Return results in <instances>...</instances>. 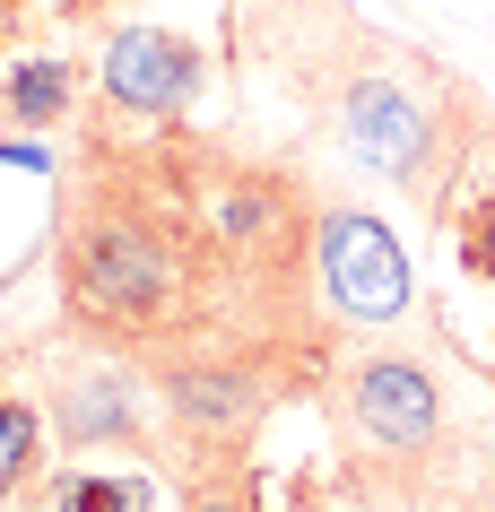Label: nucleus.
<instances>
[{
	"instance_id": "f257e3e1",
	"label": "nucleus",
	"mask_w": 495,
	"mask_h": 512,
	"mask_svg": "<svg viewBox=\"0 0 495 512\" xmlns=\"http://www.w3.org/2000/svg\"><path fill=\"white\" fill-rule=\"evenodd\" d=\"M53 287L70 339L113 356H157L235 322L226 261L183 174V122L165 131L79 122V165L53 226Z\"/></svg>"
},
{
	"instance_id": "f03ea898",
	"label": "nucleus",
	"mask_w": 495,
	"mask_h": 512,
	"mask_svg": "<svg viewBox=\"0 0 495 512\" xmlns=\"http://www.w3.org/2000/svg\"><path fill=\"white\" fill-rule=\"evenodd\" d=\"M322 408L339 426V443H348V460H357L365 495H409L417 504V486H435L452 469V452H461L443 374L417 348H391L383 330L330 356Z\"/></svg>"
},
{
	"instance_id": "7ed1b4c3",
	"label": "nucleus",
	"mask_w": 495,
	"mask_h": 512,
	"mask_svg": "<svg viewBox=\"0 0 495 512\" xmlns=\"http://www.w3.org/2000/svg\"><path fill=\"white\" fill-rule=\"evenodd\" d=\"M330 131H339V148H348L365 174H383V183H400V191H435L443 174H452V157H461V122H443L391 53H365L357 70H339Z\"/></svg>"
},
{
	"instance_id": "20e7f679",
	"label": "nucleus",
	"mask_w": 495,
	"mask_h": 512,
	"mask_svg": "<svg viewBox=\"0 0 495 512\" xmlns=\"http://www.w3.org/2000/svg\"><path fill=\"white\" fill-rule=\"evenodd\" d=\"M313 304L348 339L400 330L417 304L409 243L391 235L374 209H357V200H313Z\"/></svg>"
},
{
	"instance_id": "39448f33",
	"label": "nucleus",
	"mask_w": 495,
	"mask_h": 512,
	"mask_svg": "<svg viewBox=\"0 0 495 512\" xmlns=\"http://www.w3.org/2000/svg\"><path fill=\"white\" fill-rule=\"evenodd\" d=\"M44 426H53L61 452H139L165 469V434H157V391L139 374V356L87 348L70 339V356L44 365Z\"/></svg>"
},
{
	"instance_id": "423d86ee",
	"label": "nucleus",
	"mask_w": 495,
	"mask_h": 512,
	"mask_svg": "<svg viewBox=\"0 0 495 512\" xmlns=\"http://www.w3.org/2000/svg\"><path fill=\"white\" fill-rule=\"evenodd\" d=\"M209 87V53L174 27H113L105 53H96V113L87 122H113V131H165L183 122Z\"/></svg>"
},
{
	"instance_id": "0eeeda50",
	"label": "nucleus",
	"mask_w": 495,
	"mask_h": 512,
	"mask_svg": "<svg viewBox=\"0 0 495 512\" xmlns=\"http://www.w3.org/2000/svg\"><path fill=\"white\" fill-rule=\"evenodd\" d=\"M165 469L139 452H70L44 478V495H35V512H157L165 504Z\"/></svg>"
},
{
	"instance_id": "6e6552de",
	"label": "nucleus",
	"mask_w": 495,
	"mask_h": 512,
	"mask_svg": "<svg viewBox=\"0 0 495 512\" xmlns=\"http://www.w3.org/2000/svg\"><path fill=\"white\" fill-rule=\"evenodd\" d=\"M87 70L79 53H18V61H0V122L9 131H70L87 105Z\"/></svg>"
},
{
	"instance_id": "1a4fd4ad",
	"label": "nucleus",
	"mask_w": 495,
	"mask_h": 512,
	"mask_svg": "<svg viewBox=\"0 0 495 512\" xmlns=\"http://www.w3.org/2000/svg\"><path fill=\"white\" fill-rule=\"evenodd\" d=\"M44 443H53V426H44V400H27L18 391V356H0V512H35V495H44Z\"/></svg>"
},
{
	"instance_id": "9d476101",
	"label": "nucleus",
	"mask_w": 495,
	"mask_h": 512,
	"mask_svg": "<svg viewBox=\"0 0 495 512\" xmlns=\"http://www.w3.org/2000/svg\"><path fill=\"white\" fill-rule=\"evenodd\" d=\"M461 270L495 287V174L469 191V209H461Z\"/></svg>"
},
{
	"instance_id": "9b49d317",
	"label": "nucleus",
	"mask_w": 495,
	"mask_h": 512,
	"mask_svg": "<svg viewBox=\"0 0 495 512\" xmlns=\"http://www.w3.org/2000/svg\"><path fill=\"white\" fill-rule=\"evenodd\" d=\"M183 512H261L252 478H218V486H183Z\"/></svg>"
},
{
	"instance_id": "f8f14e48",
	"label": "nucleus",
	"mask_w": 495,
	"mask_h": 512,
	"mask_svg": "<svg viewBox=\"0 0 495 512\" xmlns=\"http://www.w3.org/2000/svg\"><path fill=\"white\" fill-rule=\"evenodd\" d=\"M296 512H365V486H339V495H322V486H304Z\"/></svg>"
},
{
	"instance_id": "ddd939ff",
	"label": "nucleus",
	"mask_w": 495,
	"mask_h": 512,
	"mask_svg": "<svg viewBox=\"0 0 495 512\" xmlns=\"http://www.w3.org/2000/svg\"><path fill=\"white\" fill-rule=\"evenodd\" d=\"M9 18H18V0H0V27H9Z\"/></svg>"
}]
</instances>
